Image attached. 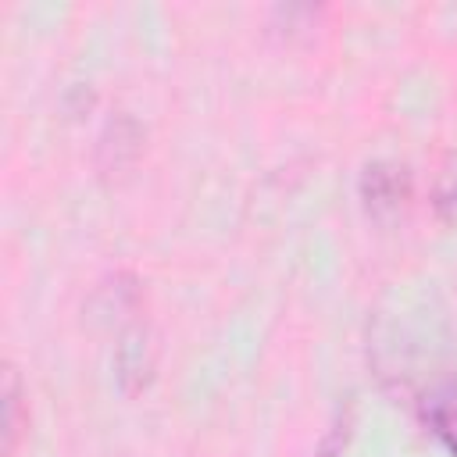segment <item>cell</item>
Segmentation results:
<instances>
[{
    "label": "cell",
    "instance_id": "obj_2",
    "mask_svg": "<svg viewBox=\"0 0 457 457\" xmlns=\"http://www.w3.org/2000/svg\"><path fill=\"white\" fill-rule=\"evenodd\" d=\"M418 421L443 446L446 457H457V382L453 378L432 382L418 396Z\"/></svg>",
    "mask_w": 457,
    "mask_h": 457
},
{
    "label": "cell",
    "instance_id": "obj_4",
    "mask_svg": "<svg viewBox=\"0 0 457 457\" xmlns=\"http://www.w3.org/2000/svg\"><path fill=\"white\" fill-rule=\"evenodd\" d=\"M432 207L443 221H457V164L439 179L436 186V196H432Z\"/></svg>",
    "mask_w": 457,
    "mask_h": 457
},
{
    "label": "cell",
    "instance_id": "obj_1",
    "mask_svg": "<svg viewBox=\"0 0 457 457\" xmlns=\"http://www.w3.org/2000/svg\"><path fill=\"white\" fill-rule=\"evenodd\" d=\"M357 193H361L368 218H375L378 225H389L393 218L403 214L411 200V171L400 161H371L361 171Z\"/></svg>",
    "mask_w": 457,
    "mask_h": 457
},
{
    "label": "cell",
    "instance_id": "obj_3",
    "mask_svg": "<svg viewBox=\"0 0 457 457\" xmlns=\"http://www.w3.org/2000/svg\"><path fill=\"white\" fill-rule=\"evenodd\" d=\"M21 403H25L21 378L14 368H7V378H4V453L7 457L14 453L18 436H21Z\"/></svg>",
    "mask_w": 457,
    "mask_h": 457
}]
</instances>
